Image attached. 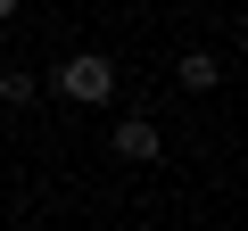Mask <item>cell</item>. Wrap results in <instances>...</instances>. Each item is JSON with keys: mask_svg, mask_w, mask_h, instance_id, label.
<instances>
[{"mask_svg": "<svg viewBox=\"0 0 248 231\" xmlns=\"http://www.w3.org/2000/svg\"><path fill=\"white\" fill-rule=\"evenodd\" d=\"M50 91H58L66 107H108V99H116V66H108L99 50H75V58L50 66Z\"/></svg>", "mask_w": 248, "mask_h": 231, "instance_id": "1", "label": "cell"}, {"mask_svg": "<svg viewBox=\"0 0 248 231\" xmlns=\"http://www.w3.org/2000/svg\"><path fill=\"white\" fill-rule=\"evenodd\" d=\"M116 157L124 165H157L166 157V132L149 124V116H124V124H116Z\"/></svg>", "mask_w": 248, "mask_h": 231, "instance_id": "2", "label": "cell"}, {"mask_svg": "<svg viewBox=\"0 0 248 231\" xmlns=\"http://www.w3.org/2000/svg\"><path fill=\"white\" fill-rule=\"evenodd\" d=\"M174 83L199 99V91H215V83H223V58H215V50H182V58H174Z\"/></svg>", "mask_w": 248, "mask_h": 231, "instance_id": "3", "label": "cell"}, {"mask_svg": "<svg viewBox=\"0 0 248 231\" xmlns=\"http://www.w3.org/2000/svg\"><path fill=\"white\" fill-rule=\"evenodd\" d=\"M33 99H42V83L25 66H0V107H33Z\"/></svg>", "mask_w": 248, "mask_h": 231, "instance_id": "4", "label": "cell"}, {"mask_svg": "<svg viewBox=\"0 0 248 231\" xmlns=\"http://www.w3.org/2000/svg\"><path fill=\"white\" fill-rule=\"evenodd\" d=\"M17 9H25V0H0V25H17Z\"/></svg>", "mask_w": 248, "mask_h": 231, "instance_id": "5", "label": "cell"}]
</instances>
